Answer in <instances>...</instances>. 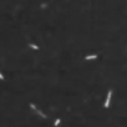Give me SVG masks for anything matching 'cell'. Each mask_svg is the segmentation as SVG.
Wrapping results in <instances>:
<instances>
[{
    "label": "cell",
    "mask_w": 127,
    "mask_h": 127,
    "mask_svg": "<svg viewBox=\"0 0 127 127\" xmlns=\"http://www.w3.org/2000/svg\"><path fill=\"white\" fill-rule=\"evenodd\" d=\"M30 107H31L32 110H34V111H35V112H36L37 115H40V116H41V117H44V118H46V115H45V113H44V112H41V111H40V110H39V108H37V107L35 106V105H34V103H30Z\"/></svg>",
    "instance_id": "1"
},
{
    "label": "cell",
    "mask_w": 127,
    "mask_h": 127,
    "mask_svg": "<svg viewBox=\"0 0 127 127\" xmlns=\"http://www.w3.org/2000/svg\"><path fill=\"white\" fill-rule=\"evenodd\" d=\"M111 96H112V91L110 90L108 93H107V97H106V101H105V107H108L110 106V102H111Z\"/></svg>",
    "instance_id": "2"
},
{
    "label": "cell",
    "mask_w": 127,
    "mask_h": 127,
    "mask_svg": "<svg viewBox=\"0 0 127 127\" xmlns=\"http://www.w3.org/2000/svg\"><path fill=\"white\" fill-rule=\"evenodd\" d=\"M95 59H97V55H89L85 57V60H95Z\"/></svg>",
    "instance_id": "3"
},
{
    "label": "cell",
    "mask_w": 127,
    "mask_h": 127,
    "mask_svg": "<svg viewBox=\"0 0 127 127\" xmlns=\"http://www.w3.org/2000/svg\"><path fill=\"white\" fill-rule=\"evenodd\" d=\"M30 47H32L34 50H39V47H37L36 45H34V44H30Z\"/></svg>",
    "instance_id": "4"
},
{
    "label": "cell",
    "mask_w": 127,
    "mask_h": 127,
    "mask_svg": "<svg viewBox=\"0 0 127 127\" xmlns=\"http://www.w3.org/2000/svg\"><path fill=\"white\" fill-rule=\"evenodd\" d=\"M59 123H60V120L57 118L56 121H55V126H59Z\"/></svg>",
    "instance_id": "5"
},
{
    "label": "cell",
    "mask_w": 127,
    "mask_h": 127,
    "mask_svg": "<svg viewBox=\"0 0 127 127\" xmlns=\"http://www.w3.org/2000/svg\"><path fill=\"white\" fill-rule=\"evenodd\" d=\"M0 80H4V76H3V74L0 72Z\"/></svg>",
    "instance_id": "6"
}]
</instances>
